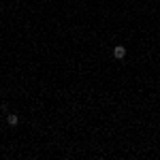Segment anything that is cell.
Instances as JSON below:
<instances>
[{"instance_id":"6da1fadb","label":"cell","mask_w":160,"mask_h":160,"mask_svg":"<svg viewBox=\"0 0 160 160\" xmlns=\"http://www.w3.org/2000/svg\"><path fill=\"white\" fill-rule=\"evenodd\" d=\"M113 58H115V60H124V58H126V47H124V45H115V47H113Z\"/></svg>"},{"instance_id":"7a4b0ae2","label":"cell","mask_w":160,"mask_h":160,"mask_svg":"<svg viewBox=\"0 0 160 160\" xmlns=\"http://www.w3.org/2000/svg\"><path fill=\"white\" fill-rule=\"evenodd\" d=\"M7 124H9V126H17V124H19V115H15V113H7Z\"/></svg>"}]
</instances>
